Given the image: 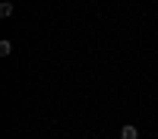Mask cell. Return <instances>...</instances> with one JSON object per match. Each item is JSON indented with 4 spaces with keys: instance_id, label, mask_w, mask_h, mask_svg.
Masks as SVG:
<instances>
[{
    "instance_id": "cell-1",
    "label": "cell",
    "mask_w": 158,
    "mask_h": 139,
    "mask_svg": "<svg viewBox=\"0 0 158 139\" xmlns=\"http://www.w3.org/2000/svg\"><path fill=\"white\" fill-rule=\"evenodd\" d=\"M120 139H139V130H136V126H123V130H120Z\"/></svg>"
},
{
    "instance_id": "cell-2",
    "label": "cell",
    "mask_w": 158,
    "mask_h": 139,
    "mask_svg": "<svg viewBox=\"0 0 158 139\" xmlns=\"http://www.w3.org/2000/svg\"><path fill=\"white\" fill-rule=\"evenodd\" d=\"M0 16H13V3H10V0H3V3H0Z\"/></svg>"
},
{
    "instance_id": "cell-3",
    "label": "cell",
    "mask_w": 158,
    "mask_h": 139,
    "mask_svg": "<svg viewBox=\"0 0 158 139\" xmlns=\"http://www.w3.org/2000/svg\"><path fill=\"white\" fill-rule=\"evenodd\" d=\"M10 54H13V44L3 38V41H0V57H10Z\"/></svg>"
}]
</instances>
